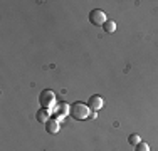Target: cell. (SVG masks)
<instances>
[{"label": "cell", "instance_id": "6da1fadb", "mask_svg": "<svg viewBox=\"0 0 158 151\" xmlns=\"http://www.w3.org/2000/svg\"><path fill=\"white\" fill-rule=\"evenodd\" d=\"M91 108H89L88 104L81 103V101H77V103H74L71 106V116H73L74 119L77 121H82V119H88L89 114H91Z\"/></svg>", "mask_w": 158, "mask_h": 151}, {"label": "cell", "instance_id": "7a4b0ae2", "mask_svg": "<svg viewBox=\"0 0 158 151\" xmlns=\"http://www.w3.org/2000/svg\"><path fill=\"white\" fill-rule=\"evenodd\" d=\"M39 103H40V106H42L44 109H54V108H56V104H57L54 91H51V89H44L42 92H40V96H39Z\"/></svg>", "mask_w": 158, "mask_h": 151}, {"label": "cell", "instance_id": "ba28073f", "mask_svg": "<svg viewBox=\"0 0 158 151\" xmlns=\"http://www.w3.org/2000/svg\"><path fill=\"white\" fill-rule=\"evenodd\" d=\"M103 29H104V32H108V34H113V32L116 30V22H114V20H110V18H108V20L104 22Z\"/></svg>", "mask_w": 158, "mask_h": 151}, {"label": "cell", "instance_id": "8992f818", "mask_svg": "<svg viewBox=\"0 0 158 151\" xmlns=\"http://www.w3.org/2000/svg\"><path fill=\"white\" fill-rule=\"evenodd\" d=\"M59 129H61V121H57L56 118H51L46 123V131L47 133L56 134V133H59Z\"/></svg>", "mask_w": 158, "mask_h": 151}, {"label": "cell", "instance_id": "5b68a950", "mask_svg": "<svg viewBox=\"0 0 158 151\" xmlns=\"http://www.w3.org/2000/svg\"><path fill=\"white\" fill-rule=\"evenodd\" d=\"M88 106L93 109V111H99V109H103V108H104V99H103L101 96H98V94H94V96L89 97Z\"/></svg>", "mask_w": 158, "mask_h": 151}, {"label": "cell", "instance_id": "9c48e42d", "mask_svg": "<svg viewBox=\"0 0 158 151\" xmlns=\"http://www.w3.org/2000/svg\"><path fill=\"white\" fill-rule=\"evenodd\" d=\"M128 143H130L131 146H138V145L141 143V138H140V134H136V133L130 134V138H128Z\"/></svg>", "mask_w": 158, "mask_h": 151}, {"label": "cell", "instance_id": "277c9868", "mask_svg": "<svg viewBox=\"0 0 158 151\" xmlns=\"http://www.w3.org/2000/svg\"><path fill=\"white\" fill-rule=\"evenodd\" d=\"M54 114H56V119L57 121H62L67 114H71V106L67 103H57L54 108Z\"/></svg>", "mask_w": 158, "mask_h": 151}, {"label": "cell", "instance_id": "3957f363", "mask_svg": "<svg viewBox=\"0 0 158 151\" xmlns=\"http://www.w3.org/2000/svg\"><path fill=\"white\" fill-rule=\"evenodd\" d=\"M106 20H108L106 14H104L103 10L94 9V10H91V12H89V22H91L93 25H96V27H103Z\"/></svg>", "mask_w": 158, "mask_h": 151}, {"label": "cell", "instance_id": "30bf717a", "mask_svg": "<svg viewBox=\"0 0 158 151\" xmlns=\"http://www.w3.org/2000/svg\"><path fill=\"white\" fill-rule=\"evenodd\" d=\"M135 151H150V146H148V143L141 141L138 146H135Z\"/></svg>", "mask_w": 158, "mask_h": 151}, {"label": "cell", "instance_id": "52a82bcc", "mask_svg": "<svg viewBox=\"0 0 158 151\" xmlns=\"http://www.w3.org/2000/svg\"><path fill=\"white\" fill-rule=\"evenodd\" d=\"M35 118H37V121H39V123L46 124L47 121L51 119V109H44V108H40L39 111H37Z\"/></svg>", "mask_w": 158, "mask_h": 151}]
</instances>
